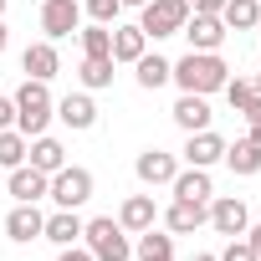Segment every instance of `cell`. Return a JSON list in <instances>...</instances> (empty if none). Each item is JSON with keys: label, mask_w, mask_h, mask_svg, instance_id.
Wrapping results in <instances>:
<instances>
[{"label": "cell", "mask_w": 261, "mask_h": 261, "mask_svg": "<svg viewBox=\"0 0 261 261\" xmlns=\"http://www.w3.org/2000/svg\"><path fill=\"white\" fill-rule=\"evenodd\" d=\"M225 77H230V67H225L220 51H185V57L169 67V82H179V92H200V97L220 92Z\"/></svg>", "instance_id": "obj_1"}, {"label": "cell", "mask_w": 261, "mask_h": 261, "mask_svg": "<svg viewBox=\"0 0 261 261\" xmlns=\"http://www.w3.org/2000/svg\"><path fill=\"white\" fill-rule=\"evenodd\" d=\"M16 128L26 139H36V134H46L51 128V118H57V97L46 92V82H36V77H26L21 87H16Z\"/></svg>", "instance_id": "obj_2"}, {"label": "cell", "mask_w": 261, "mask_h": 261, "mask_svg": "<svg viewBox=\"0 0 261 261\" xmlns=\"http://www.w3.org/2000/svg\"><path fill=\"white\" fill-rule=\"evenodd\" d=\"M82 246L92 251V261H134V241L113 215H97L82 225Z\"/></svg>", "instance_id": "obj_3"}, {"label": "cell", "mask_w": 261, "mask_h": 261, "mask_svg": "<svg viewBox=\"0 0 261 261\" xmlns=\"http://www.w3.org/2000/svg\"><path fill=\"white\" fill-rule=\"evenodd\" d=\"M185 21H190V0H149L139 16V31L149 41H164V36H179Z\"/></svg>", "instance_id": "obj_4"}, {"label": "cell", "mask_w": 261, "mask_h": 261, "mask_svg": "<svg viewBox=\"0 0 261 261\" xmlns=\"http://www.w3.org/2000/svg\"><path fill=\"white\" fill-rule=\"evenodd\" d=\"M46 195L57 200V210H82V205L92 200V169H82V164H62V169L51 174Z\"/></svg>", "instance_id": "obj_5"}, {"label": "cell", "mask_w": 261, "mask_h": 261, "mask_svg": "<svg viewBox=\"0 0 261 261\" xmlns=\"http://www.w3.org/2000/svg\"><path fill=\"white\" fill-rule=\"evenodd\" d=\"M41 31L46 41H67L82 31V0H41Z\"/></svg>", "instance_id": "obj_6"}, {"label": "cell", "mask_w": 261, "mask_h": 261, "mask_svg": "<svg viewBox=\"0 0 261 261\" xmlns=\"http://www.w3.org/2000/svg\"><path fill=\"white\" fill-rule=\"evenodd\" d=\"M210 225H215L220 236H246V225H251L246 200H241V195H210Z\"/></svg>", "instance_id": "obj_7"}, {"label": "cell", "mask_w": 261, "mask_h": 261, "mask_svg": "<svg viewBox=\"0 0 261 261\" xmlns=\"http://www.w3.org/2000/svg\"><path fill=\"white\" fill-rule=\"evenodd\" d=\"M179 36H190V51H220V41H225L230 31H225L220 16H195V11H190V21H185Z\"/></svg>", "instance_id": "obj_8"}, {"label": "cell", "mask_w": 261, "mask_h": 261, "mask_svg": "<svg viewBox=\"0 0 261 261\" xmlns=\"http://www.w3.org/2000/svg\"><path fill=\"white\" fill-rule=\"evenodd\" d=\"M220 159H225V139L215 134V128H200V134L185 139V164L210 169V164H220Z\"/></svg>", "instance_id": "obj_9"}, {"label": "cell", "mask_w": 261, "mask_h": 261, "mask_svg": "<svg viewBox=\"0 0 261 261\" xmlns=\"http://www.w3.org/2000/svg\"><path fill=\"white\" fill-rule=\"evenodd\" d=\"M21 72H26V77H36V82H51V77L62 72L57 41H31V46L21 51Z\"/></svg>", "instance_id": "obj_10"}, {"label": "cell", "mask_w": 261, "mask_h": 261, "mask_svg": "<svg viewBox=\"0 0 261 261\" xmlns=\"http://www.w3.org/2000/svg\"><path fill=\"white\" fill-rule=\"evenodd\" d=\"M134 174H139L149 190H159V185H169V179L179 174V159H174V154H164V149H144V154H139V164H134Z\"/></svg>", "instance_id": "obj_11"}, {"label": "cell", "mask_w": 261, "mask_h": 261, "mask_svg": "<svg viewBox=\"0 0 261 261\" xmlns=\"http://www.w3.org/2000/svg\"><path fill=\"white\" fill-rule=\"evenodd\" d=\"M46 185H51V174H41V169H31V164H16V169H11V200H16V205L46 200Z\"/></svg>", "instance_id": "obj_12"}, {"label": "cell", "mask_w": 261, "mask_h": 261, "mask_svg": "<svg viewBox=\"0 0 261 261\" xmlns=\"http://www.w3.org/2000/svg\"><path fill=\"white\" fill-rule=\"evenodd\" d=\"M164 225L169 236H195L200 225H210V205H195V200H174L164 210Z\"/></svg>", "instance_id": "obj_13"}, {"label": "cell", "mask_w": 261, "mask_h": 261, "mask_svg": "<svg viewBox=\"0 0 261 261\" xmlns=\"http://www.w3.org/2000/svg\"><path fill=\"white\" fill-rule=\"evenodd\" d=\"M57 118L72 128V134H87V128L97 123V102H92L87 92H67V97L57 102Z\"/></svg>", "instance_id": "obj_14"}, {"label": "cell", "mask_w": 261, "mask_h": 261, "mask_svg": "<svg viewBox=\"0 0 261 261\" xmlns=\"http://www.w3.org/2000/svg\"><path fill=\"white\" fill-rule=\"evenodd\" d=\"M169 190H174V200H195V205H210V195H215V185H210V169H179L174 179H169Z\"/></svg>", "instance_id": "obj_15"}, {"label": "cell", "mask_w": 261, "mask_h": 261, "mask_svg": "<svg viewBox=\"0 0 261 261\" xmlns=\"http://www.w3.org/2000/svg\"><path fill=\"white\" fill-rule=\"evenodd\" d=\"M41 225H46V215H41L36 205H16V210L6 215V236H11L16 246H31V241H41Z\"/></svg>", "instance_id": "obj_16"}, {"label": "cell", "mask_w": 261, "mask_h": 261, "mask_svg": "<svg viewBox=\"0 0 261 261\" xmlns=\"http://www.w3.org/2000/svg\"><path fill=\"white\" fill-rule=\"evenodd\" d=\"M82 225H87V220H82L77 210H57V215H46L41 241H51L57 251H62V246H77V241H82Z\"/></svg>", "instance_id": "obj_17"}, {"label": "cell", "mask_w": 261, "mask_h": 261, "mask_svg": "<svg viewBox=\"0 0 261 261\" xmlns=\"http://www.w3.org/2000/svg\"><path fill=\"white\" fill-rule=\"evenodd\" d=\"M26 164H31V169H41V174H57V169L67 164V149H62V139H51V134H36V139H31V149H26Z\"/></svg>", "instance_id": "obj_18"}, {"label": "cell", "mask_w": 261, "mask_h": 261, "mask_svg": "<svg viewBox=\"0 0 261 261\" xmlns=\"http://www.w3.org/2000/svg\"><path fill=\"white\" fill-rule=\"evenodd\" d=\"M154 220H159V210H154V195H128V200H123V210H118V225H123L128 236L149 230Z\"/></svg>", "instance_id": "obj_19"}, {"label": "cell", "mask_w": 261, "mask_h": 261, "mask_svg": "<svg viewBox=\"0 0 261 261\" xmlns=\"http://www.w3.org/2000/svg\"><path fill=\"white\" fill-rule=\"evenodd\" d=\"M169 113H174V123L185 128V134H200V128H210V102H205L200 92H179V102H174Z\"/></svg>", "instance_id": "obj_20"}, {"label": "cell", "mask_w": 261, "mask_h": 261, "mask_svg": "<svg viewBox=\"0 0 261 261\" xmlns=\"http://www.w3.org/2000/svg\"><path fill=\"white\" fill-rule=\"evenodd\" d=\"M144 51H149V36H144L139 26H113V62L134 67V62H139Z\"/></svg>", "instance_id": "obj_21"}, {"label": "cell", "mask_w": 261, "mask_h": 261, "mask_svg": "<svg viewBox=\"0 0 261 261\" xmlns=\"http://www.w3.org/2000/svg\"><path fill=\"white\" fill-rule=\"evenodd\" d=\"M225 164H230V174H261V144L256 139H236V144H225Z\"/></svg>", "instance_id": "obj_22"}, {"label": "cell", "mask_w": 261, "mask_h": 261, "mask_svg": "<svg viewBox=\"0 0 261 261\" xmlns=\"http://www.w3.org/2000/svg\"><path fill=\"white\" fill-rule=\"evenodd\" d=\"M169 67H174L169 57H159V51L149 57V51H144V57L134 62V77H139V87H144V92H159V87L169 82Z\"/></svg>", "instance_id": "obj_23"}, {"label": "cell", "mask_w": 261, "mask_h": 261, "mask_svg": "<svg viewBox=\"0 0 261 261\" xmlns=\"http://www.w3.org/2000/svg\"><path fill=\"white\" fill-rule=\"evenodd\" d=\"M220 21H225V31H256L261 26V0H225Z\"/></svg>", "instance_id": "obj_24"}, {"label": "cell", "mask_w": 261, "mask_h": 261, "mask_svg": "<svg viewBox=\"0 0 261 261\" xmlns=\"http://www.w3.org/2000/svg\"><path fill=\"white\" fill-rule=\"evenodd\" d=\"M113 57H82V67H77V82L87 87V92H102V87H113Z\"/></svg>", "instance_id": "obj_25"}, {"label": "cell", "mask_w": 261, "mask_h": 261, "mask_svg": "<svg viewBox=\"0 0 261 261\" xmlns=\"http://www.w3.org/2000/svg\"><path fill=\"white\" fill-rule=\"evenodd\" d=\"M134 256L139 261H164V256H174V236H164V230H139V246H134Z\"/></svg>", "instance_id": "obj_26"}, {"label": "cell", "mask_w": 261, "mask_h": 261, "mask_svg": "<svg viewBox=\"0 0 261 261\" xmlns=\"http://www.w3.org/2000/svg\"><path fill=\"white\" fill-rule=\"evenodd\" d=\"M26 149H31V139L21 134V128H0V169L26 164Z\"/></svg>", "instance_id": "obj_27"}, {"label": "cell", "mask_w": 261, "mask_h": 261, "mask_svg": "<svg viewBox=\"0 0 261 261\" xmlns=\"http://www.w3.org/2000/svg\"><path fill=\"white\" fill-rule=\"evenodd\" d=\"M77 41H82V57H113V26H82L77 31Z\"/></svg>", "instance_id": "obj_28"}, {"label": "cell", "mask_w": 261, "mask_h": 261, "mask_svg": "<svg viewBox=\"0 0 261 261\" xmlns=\"http://www.w3.org/2000/svg\"><path fill=\"white\" fill-rule=\"evenodd\" d=\"M220 92H225V102H230V113H246V108L256 102V87H251L246 77H225V87H220Z\"/></svg>", "instance_id": "obj_29"}, {"label": "cell", "mask_w": 261, "mask_h": 261, "mask_svg": "<svg viewBox=\"0 0 261 261\" xmlns=\"http://www.w3.org/2000/svg\"><path fill=\"white\" fill-rule=\"evenodd\" d=\"M118 11H123V0H82V16H92L97 26H113Z\"/></svg>", "instance_id": "obj_30"}, {"label": "cell", "mask_w": 261, "mask_h": 261, "mask_svg": "<svg viewBox=\"0 0 261 261\" xmlns=\"http://www.w3.org/2000/svg\"><path fill=\"white\" fill-rule=\"evenodd\" d=\"M220 261H261V256L251 251V241H246V236H230V246L220 251Z\"/></svg>", "instance_id": "obj_31"}, {"label": "cell", "mask_w": 261, "mask_h": 261, "mask_svg": "<svg viewBox=\"0 0 261 261\" xmlns=\"http://www.w3.org/2000/svg\"><path fill=\"white\" fill-rule=\"evenodd\" d=\"M241 118H246V123H251V139H256V144H261V97H256V102H251V108H246V113H241Z\"/></svg>", "instance_id": "obj_32"}, {"label": "cell", "mask_w": 261, "mask_h": 261, "mask_svg": "<svg viewBox=\"0 0 261 261\" xmlns=\"http://www.w3.org/2000/svg\"><path fill=\"white\" fill-rule=\"evenodd\" d=\"M190 11H195V16H220L225 0H190Z\"/></svg>", "instance_id": "obj_33"}, {"label": "cell", "mask_w": 261, "mask_h": 261, "mask_svg": "<svg viewBox=\"0 0 261 261\" xmlns=\"http://www.w3.org/2000/svg\"><path fill=\"white\" fill-rule=\"evenodd\" d=\"M0 128H16V102L0 97Z\"/></svg>", "instance_id": "obj_34"}, {"label": "cell", "mask_w": 261, "mask_h": 261, "mask_svg": "<svg viewBox=\"0 0 261 261\" xmlns=\"http://www.w3.org/2000/svg\"><path fill=\"white\" fill-rule=\"evenodd\" d=\"M246 241H251V251L261 256V225H246Z\"/></svg>", "instance_id": "obj_35"}, {"label": "cell", "mask_w": 261, "mask_h": 261, "mask_svg": "<svg viewBox=\"0 0 261 261\" xmlns=\"http://www.w3.org/2000/svg\"><path fill=\"white\" fill-rule=\"evenodd\" d=\"M11 46V31H6V16H0V51H6Z\"/></svg>", "instance_id": "obj_36"}, {"label": "cell", "mask_w": 261, "mask_h": 261, "mask_svg": "<svg viewBox=\"0 0 261 261\" xmlns=\"http://www.w3.org/2000/svg\"><path fill=\"white\" fill-rule=\"evenodd\" d=\"M190 261H220V256H210V251H195V256H190Z\"/></svg>", "instance_id": "obj_37"}, {"label": "cell", "mask_w": 261, "mask_h": 261, "mask_svg": "<svg viewBox=\"0 0 261 261\" xmlns=\"http://www.w3.org/2000/svg\"><path fill=\"white\" fill-rule=\"evenodd\" d=\"M251 87H256V97H261V72H256V77H251Z\"/></svg>", "instance_id": "obj_38"}, {"label": "cell", "mask_w": 261, "mask_h": 261, "mask_svg": "<svg viewBox=\"0 0 261 261\" xmlns=\"http://www.w3.org/2000/svg\"><path fill=\"white\" fill-rule=\"evenodd\" d=\"M123 6H139V11H144V6H149V0H123Z\"/></svg>", "instance_id": "obj_39"}, {"label": "cell", "mask_w": 261, "mask_h": 261, "mask_svg": "<svg viewBox=\"0 0 261 261\" xmlns=\"http://www.w3.org/2000/svg\"><path fill=\"white\" fill-rule=\"evenodd\" d=\"M0 16H6V0H0Z\"/></svg>", "instance_id": "obj_40"}, {"label": "cell", "mask_w": 261, "mask_h": 261, "mask_svg": "<svg viewBox=\"0 0 261 261\" xmlns=\"http://www.w3.org/2000/svg\"><path fill=\"white\" fill-rule=\"evenodd\" d=\"M164 261H174V256H164Z\"/></svg>", "instance_id": "obj_41"}]
</instances>
